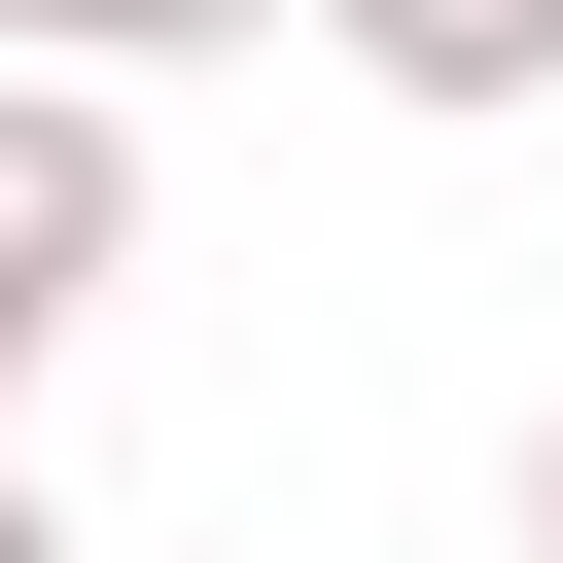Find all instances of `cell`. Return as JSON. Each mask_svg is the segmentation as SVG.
Listing matches in <instances>:
<instances>
[{
  "instance_id": "cell-5",
  "label": "cell",
  "mask_w": 563,
  "mask_h": 563,
  "mask_svg": "<svg viewBox=\"0 0 563 563\" xmlns=\"http://www.w3.org/2000/svg\"><path fill=\"white\" fill-rule=\"evenodd\" d=\"M528 563H563V422H528Z\"/></svg>"
},
{
  "instance_id": "cell-4",
  "label": "cell",
  "mask_w": 563,
  "mask_h": 563,
  "mask_svg": "<svg viewBox=\"0 0 563 563\" xmlns=\"http://www.w3.org/2000/svg\"><path fill=\"white\" fill-rule=\"evenodd\" d=\"M0 563H70V493H35V457H0Z\"/></svg>"
},
{
  "instance_id": "cell-3",
  "label": "cell",
  "mask_w": 563,
  "mask_h": 563,
  "mask_svg": "<svg viewBox=\"0 0 563 563\" xmlns=\"http://www.w3.org/2000/svg\"><path fill=\"white\" fill-rule=\"evenodd\" d=\"M211 35H282V0H0V70H211Z\"/></svg>"
},
{
  "instance_id": "cell-2",
  "label": "cell",
  "mask_w": 563,
  "mask_h": 563,
  "mask_svg": "<svg viewBox=\"0 0 563 563\" xmlns=\"http://www.w3.org/2000/svg\"><path fill=\"white\" fill-rule=\"evenodd\" d=\"M387 106H563V0H317Z\"/></svg>"
},
{
  "instance_id": "cell-1",
  "label": "cell",
  "mask_w": 563,
  "mask_h": 563,
  "mask_svg": "<svg viewBox=\"0 0 563 563\" xmlns=\"http://www.w3.org/2000/svg\"><path fill=\"white\" fill-rule=\"evenodd\" d=\"M106 282H141V70H0V422Z\"/></svg>"
}]
</instances>
